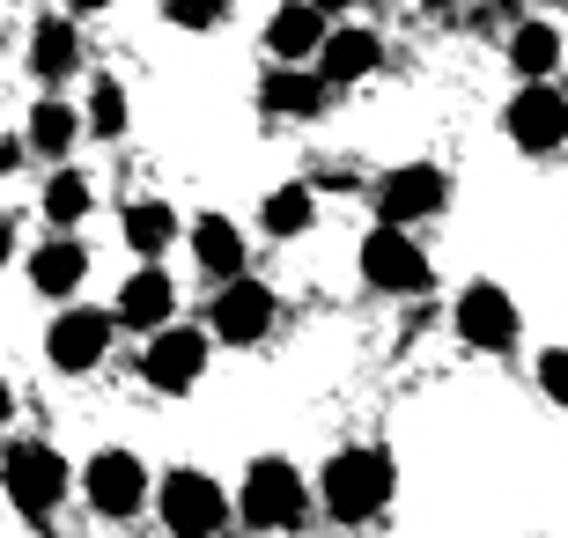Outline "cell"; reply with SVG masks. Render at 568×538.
Listing matches in <instances>:
<instances>
[{
  "mask_svg": "<svg viewBox=\"0 0 568 538\" xmlns=\"http://www.w3.org/2000/svg\"><path fill=\"white\" fill-rule=\"evenodd\" d=\"M317 487H325V509H333L339 524H369L384 501H392V457L384 450H339Z\"/></svg>",
  "mask_w": 568,
  "mask_h": 538,
  "instance_id": "6da1fadb",
  "label": "cell"
},
{
  "mask_svg": "<svg viewBox=\"0 0 568 538\" xmlns=\"http://www.w3.org/2000/svg\"><path fill=\"white\" fill-rule=\"evenodd\" d=\"M0 473H8V501H16L22 517H52L60 495L74 487V473L60 465V450H44V443H16Z\"/></svg>",
  "mask_w": 568,
  "mask_h": 538,
  "instance_id": "7a4b0ae2",
  "label": "cell"
},
{
  "mask_svg": "<svg viewBox=\"0 0 568 538\" xmlns=\"http://www.w3.org/2000/svg\"><path fill=\"white\" fill-rule=\"evenodd\" d=\"M509 141L547 155V148L568 141V89H547V82H525L509 97Z\"/></svg>",
  "mask_w": 568,
  "mask_h": 538,
  "instance_id": "3957f363",
  "label": "cell"
},
{
  "mask_svg": "<svg viewBox=\"0 0 568 538\" xmlns=\"http://www.w3.org/2000/svg\"><path fill=\"white\" fill-rule=\"evenodd\" d=\"M362 273L392 295H414V288H428V251L406 244V222H384L377 236L362 244Z\"/></svg>",
  "mask_w": 568,
  "mask_h": 538,
  "instance_id": "277c9868",
  "label": "cell"
},
{
  "mask_svg": "<svg viewBox=\"0 0 568 538\" xmlns=\"http://www.w3.org/2000/svg\"><path fill=\"white\" fill-rule=\"evenodd\" d=\"M236 509H244V524H295L303 517V479H295L288 457H258Z\"/></svg>",
  "mask_w": 568,
  "mask_h": 538,
  "instance_id": "5b68a950",
  "label": "cell"
},
{
  "mask_svg": "<svg viewBox=\"0 0 568 538\" xmlns=\"http://www.w3.org/2000/svg\"><path fill=\"white\" fill-rule=\"evenodd\" d=\"M163 524L185 531V538L222 531V524H230V501H222V487H214L207 473H170L163 479Z\"/></svg>",
  "mask_w": 568,
  "mask_h": 538,
  "instance_id": "8992f818",
  "label": "cell"
},
{
  "mask_svg": "<svg viewBox=\"0 0 568 538\" xmlns=\"http://www.w3.org/2000/svg\"><path fill=\"white\" fill-rule=\"evenodd\" d=\"M82 487H89V501H97L104 517H133L141 495H148V465L133 450H97L89 473H82Z\"/></svg>",
  "mask_w": 568,
  "mask_h": 538,
  "instance_id": "52a82bcc",
  "label": "cell"
},
{
  "mask_svg": "<svg viewBox=\"0 0 568 538\" xmlns=\"http://www.w3.org/2000/svg\"><path fill=\"white\" fill-rule=\"evenodd\" d=\"M148 384H155V392H192V384H200V369H207V339H200V332L192 325H163L155 332V339H148Z\"/></svg>",
  "mask_w": 568,
  "mask_h": 538,
  "instance_id": "ba28073f",
  "label": "cell"
},
{
  "mask_svg": "<svg viewBox=\"0 0 568 538\" xmlns=\"http://www.w3.org/2000/svg\"><path fill=\"white\" fill-rule=\"evenodd\" d=\"M111 325H119V317L82 311V303H74L67 317H52V332H44V354H52L67 376H74V369H97V362H104V347H111Z\"/></svg>",
  "mask_w": 568,
  "mask_h": 538,
  "instance_id": "9c48e42d",
  "label": "cell"
},
{
  "mask_svg": "<svg viewBox=\"0 0 568 538\" xmlns=\"http://www.w3.org/2000/svg\"><path fill=\"white\" fill-rule=\"evenodd\" d=\"M458 332H465V347H509L517 339V303L495 281H473L458 295Z\"/></svg>",
  "mask_w": 568,
  "mask_h": 538,
  "instance_id": "30bf717a",
  "label": "cell"
},
{
  "mask_svg": "<svg viewBox=\"0 0 568 538\" xmlns=\"http://www.w3.org/2000/svg\"><path fill=\"white\" fill-rule=\"evenodd\" d=\"M436 207H443V170L436 163H406V170H392V177L377 185L384 222H428Z\"/></svg>",
  "mask_w": 568,
  "mask_h": 538,
  "instance_id": "8fae6325",
  "label": "cell"
},
{
  "mask_svg": "<svg viewBox=\"0 0 568 538\" xmlns=\"http://www.w3.org/2000/svg\"><path fill=\"white\" fill-rule=\"evenodd\" d=\"M266 325H274V295L258 288V281H230V288H222V303H214V332H222V339H236V347H252Z\"/></svg>",
  "mask_w": 568,
  "mask_h": 538,
  "instance_id": "7c38bea8",
  "label": "cell"
},
{
  "mask_svg": "<svg viewBox=\"0 0 568 538\" xmlns=\"http://www.w3.org/2000/svg\"><path fill=\"white\" fill-rule=\"evenodd\" d=\"M170 303H178V288H170V273H133L126 288H119V325L133 332H163L170 325Z\"/></svg>",
  "mask_w": 568,
  "mask_h": 538,
  "instance_id": "4fadbf2b",
  "label": "cell"
},
{
  "mask_svg": "<svg viewBox=\"0 0 568 538\" xmlns=\"http://www.w3.org/2000/svg\"><path fill=\"white\" fill-rule=\"evenodd\" d=\"M89 273V251L74 244V236H52V244H38V258H30V281H38V295H74Z\"/></svg>",
  "mask_w": 568,
  "mask_h": 538,
  "instance_id": "5bb4252c",
  "label": "cell"
},
{
  "mask_svg": "<svg viewBox=\"0 0 568 538\" xmlns=\"http://www.w3.org/2000/svg\"><path fill=\"white\" fill-rule=\"evenodd\" d=\"M192 258H200L214 281H236V266H244V236H236L230 214H200V222H192Z\"/></svg>",
  "mask_w": 568,
  "mask_h": 538,
  "instance_id": "9a60e30c",
  "label": "cell"
},
{
  "mask_svg": "<svg viewBox=\"0 0 568 538\" xmlns=\"http://www.w3.org/2000/svg\"><path fill=\"white\" fill-rule=\"evenodd\" d=\"M377 67V38L369 30H325V44H317V74L325 82H362Z\"/></svg>",
  "mask_w": 568,
  "mask_h": 538,
  "instance_id": "2e32d148",
  "label": "cell"
},
{
  "mask_svg": "<svg viewBox=\"0 0 568 538\" xmlns=\"http://www.w3.org/2000/svg\"><path fill=\"white\" fill-rule=\"evenodd\" d=\"M266 44H274L281 60H311L317 44H325V8H317V0H295V8H281L274 30H266Z\"/></svg>",
  "mask_w": 568,
  "mask_h": 538,
  "instance_id": "e0dca14e",
  "label": "cell"
},
{
  "mask_svg": "<svg viewBox=\"0 0 568 538\" xmlns=\"http://www.w3.org/2000/svg\"><path fill=\"white\" fill-rule=\"evenodd\" d=\"M30 67H38L44 82H67V74L82 67V38H74V22H67V16L38 22V38H30Z\"/></svg>",
  "mask_w": 568,
  "mask_h": 538,
  "instance_id": "ac0fdd59",
  "label": "cell"
},
{
  "mask_svg": "<svg viewBox=\"0 0 568 538\" xmlns=\"http://www.w3.org/2000/svg\"><path fill=\"white\" fill-rule=\"evenodd\" d=\"M509 67H517L525 82H547L554 67H561V30H554V22H525V30L509 38Z\"/></svg>",
  "mask_w": 568,
  "mask_h": 538,
  "instance_id": "d6986e66",
  "label": "cell"
},
{
  "mask_svg": "<svg viewBox=\"0 0 568 538\" xmlns=\"http://www.w3.org/2000/svg\"><path fill=\"white\" fill-rule=\"evenodd\" d=\"M258 104L311 119V111L325 104V82H317V74H303V67H274V74H266V89H258Z\"/></svg>",
  "mask_w": 568,
  "mask_h": 538,
  "instance_id": "ffe728a7",
  "label": "cell"
},
{
  "mask_svg": "<svg viewBox=\"0 0 568 538\" xmlns=\"http://www.w3.org/2000/svg\"><path fill=\"white\" fill-rule=\"evenodd\" d=\"M170 236H178V214H170L163 200H141V207H126V244L141 251V258L170 251Z\"/></svg>",
  "mask_w": 568,
  "mask_h": 538,
  "instance_id": "44dd1931",
  "label": "cell"
},
{
  "mask_svg": "<svg viewBox=\"0 0 568 538\" xmlns=\"http://www.w3.org/2000/svg\"><path fill=\"white\" fill-rule=\"evenodd\" d=\"M74 111L67 104H38L30 111V148H38V155H67V148H74Z\"/></svg>",
  "mask_w": 568,
  "mask_h": 538,
  "instance_id": "7402d4cb",
  "label": "cell"
},
{
  "mask_svg": "<svg viewBox=\"0 0 568 538\" xmlns=\"http://www.w3.org/2000/svg\"><path fill=\"white\" fill-rule=\"evenodd\" d=\"M44 214H52V229H74L89 214V185H82V170H60L52 185H44Z\"/></svg>",
  "mask_w": 568,
  "mask_h": 538,
  "instance_id": "603a6c76",
  "label": "cell"
},
{
  "mask_svg": "<svg viewBox=\"0 0 568 538\" xmlns=\"http://www.w3.org/2000/svg\"><path fill=\"white\" fill-rule=\"evenodd\" d=\"M311 185H281L274 200H266V229H274V236H303V229H311Z\"/></svg>",
  "mask_w": 568,
  "mask_h": 538,
  "instance_id": "cb8c5ba5",
  "label": "cell"
},
{
  "mask_svg": "<svg viewBox=\"0 0 568 538\" xmlns=\"http://www.w3.org/2000/svg\"><path fill=\"white\" fill-rule=\"evenodd\" d=\"M89 133H126V97H119V82H97L89 89Z\"/></svg>",
  "mask_w": 568,
  "mask_h": 538,
  "instance_id": "d4e9b609",
  "label": "cell"
},
{
  "mask_svg": "<svg viewBox=\"0 0 568 538\" xmlns=\"http://www.w3.org/2000/svg\"><path fill=\"white\" fill-rule=\"evenodd\" d=\"M170 22H185V30H214L222 22V0H163Z\"/></svg>",
  "mask_w": 568,
  "mask_h": 538,
  "instance_id": "484cf974",
  "label": "cell"
},
{
  "mask_svg": "<svg viewBox=\"0 0 568 538\" xmlns=\"http://www.w3.org/2000/svg\"><path fill=\"white\" fill-rule=\"evenodd\" d=\"M539 392H547V398H561V406H568V347L539 354Z\"/></svg>",
  "mask_w": 568,
  "mask_h": 538,
  "instance_id": "4316f807",
  "label": "cell"
},
{
  "mask_svg": "<svg viewBox=\"0 0 568 538\" xmlns=\"http://www.w3.org/2000/svg\"><path fill=\"white\" fill-rule=\"evenodd\" d=\"M8 244H16V222L0 214V266H8Z\"/></svg>",
  "mask_w": 568,
  "mask_h": 538,
  "instance_id": "83f0119b",
  "label": "cell"
},
{
  "mask_svg": "<svg viewBox=\"0 0 568 538\" xmlns=\"http://www.w3.org/2000/svg\"><path fill=\"white\" fill-rule=\"evenodd\" d=\"M67 8H74V16H82V8H111V0H67Z\"/></svg>",
  "mask_w": 568,
  "mask_h": 538,
  "instance_id": "f1b7e54d",
  "label": "cell"
},
{
  "mask_svg": "<svg viewBox=\"0 0 568 538\" xmlns=\"http://www.w3.org/2000/svg\"><path fill=\"white\" fill-rule=\"evenodd\" d=\"M317 8H355V0H317Z\"/></svg>",
  "mask_w": 568,
  "mask_h": 538,
  "instance_id": "f546056e",
  "label": "cell"
},
{
  "mask_svg": "<svg viewBox=\"0 0 568 538\" xmlns=\"http://www.w3.org/2000/svg\"><path fill=\"white\" fill-rule=\"evenodd\" d=\"M0 420H8V384H0Z\"/></svg>",
  "mask_w": 568,
  "mask_h": 538,
  "instance_id": "4dcf8cb0",
  "label": "cell"
},
{
  "mask_svg": "<svg viewBox=\"0 0 568 538\" xmlns=\"http://www.w3.org/2000/svg\"><path fill=\"white\" fill-rule=\"evenodd\" d=\"M561 89H568V82H561Z\"/></svg>",
  "mask_w": 568,
  "mask_h": 538,
  "instance_id": "1f68e13d",
  "label": "cell"
}]
</instances>
